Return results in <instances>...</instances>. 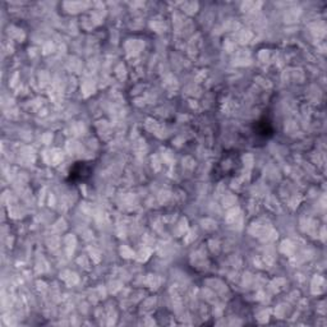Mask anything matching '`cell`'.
I'll use <instances>...</instances> for the list:
<instances>
[{
  "instance_id": "obj_1",
  "label": "cell",
  "mask_w": 327,
  "mask_h": 327,
  "mask_svg": "<svg viewBox=\"0 0 327 327\" xmlns=\"http://www.w3.org/2000/svg\"><path fill=\"white\" fill-rule=\"evenodd\" d=\"M92 174V166L87 163H75L72 166L69 172V177H68V180L69 182H74V183H80V182H85Z\"/></svg>"
},
{
  "instance_id": "obj_2",
  "label": "cell",
  "mask_w": 327,
  "mask_h": 327,
  "mask_svg": "<svg viewBox=\"0 0 327 327\" xmlns=\"http://www.w3.org/2000/svg\"><path fill=\"white\" fill-rule=\"evenodd\" d=\"M274 129H273V125H271V123L268 122V120H266L265 118L261 120H258L257 123H256L255 125V133L257 136H260V137H263V138H270L271 136L274 134Z\"/></svg>"
}]
</instances>
